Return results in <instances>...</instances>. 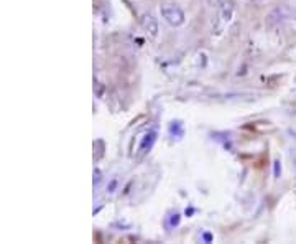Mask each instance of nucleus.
Wrapping results in <instances>:
<instances>
[{"label": "nucleus", "mask_w": 296, "mask_h": 244, "mask_svg": "<svg viewBox=\"0 0 296 244\" xmlns=\"http://www.w3.org/2000/svg\"><path fill=\"white\" fill-rule=\"evenodd\" d=\"M234 13H235V7H234L232 0H226V2H222V5L219 7V13H217V20H219L222 30L226 28L230 22H232Z\"/></svg>", "instance_id": "2"}, {"label": "nucleus", "mask_w": 296, "mask_h": 244, "mask_svg": "<svg viewBox=\"0 0 296 244\" xmlns=\"http://www.w3.org/2000/svg\"><path fill=\"white\" fill-rule=\"evenodd\" d=\"M280 175H281V163L280 160H276L275 162V178H280Z\"/></svg>", "instance_id": "10"}, {"label": "nucleus", "mask_w": 296, "mask_h": 244, "mask_svg": "<svg viewBox=\"0 0 296 244\" xmlns=\"http://www.w3.org/2000/svg\"><path fill=\"white\" fill-rule=\"evenodd\" d=\"M170 132L171 134H175V135H183V124L180 121H173L170 124Z\"/></svg>", "instance_id": "5"}, {"label": "nucleus", "mask_w": 296, "mask_h": 244, "mask_svg": "<svg viewBox=\"0 0 296 244\" xmlns=\"http://www.w3.org/2000/svg\"><path fill=\"white\" fill-rule=\"evenodd\" d=\"M117 187H118V178L114 177V178H112V180L107 183V188H105V191H107L109 195H112V193H114V191L117 190Z\"/></svg>", "instance_id": "6"}, {"label": "nucleus", "mask_w": 296, "mask_h": 244, "mask_svg": "<svg viewBox=\"0 0 296 244\" xmlns=\"http://www.w3.org/2000/svg\"><path fill=\"white\" fill-rule=\"evenodd\" d=\"M156 130L155 129H150L148 132H145L142 141H140V145H138V152H137V158H143L145 155L148 154L153 147V144L156 142Z\"/></svg>", "instance_id": "3"}, {"label": "nucleus", "mask_w": 296, "mask_h": 244, "mask_svg": "<svg viewBox=\"0 0 296 244\" xmlns=\"http://www.w3.org/2000/svg\"><path fill=\"white\" fill-rule=\"evenodd\" d=\"M224 0H206V4L209 9H219V7L222 5Z\"/></svg>", "instance_id": "9"}, {"label": "nucleus", "mask_w": 296, "mask_h": 244, "mask_svg": "<svg viewBox=\"0 0 296 244\" xmlns=\"http://www.w3.org/2000/svg\"><path fill=\"white\" fill-rule=\"evenodd\" d=\"M160 15L164 22L171 26H175V28L184 25V22H186V15H184L183 9L181 7H178L176 4H161L160 5Z\"/></svg>", "instance_id": "1"}, {"label": "nucleus", "mask_w": 296, "mask_h": 244, "mask_svg": "<svg viewBox=\"0 0 296 244\" xmlns=\"http://www.w3.org/2000/svg\"><path fill=\"white\" fill-rule=\"evenodd\" d=\"M142 26H143V30L148 31L151 37H156L158 35V22H156V18L153 15H150V13L143 15V18H142Z\"/></svg>", "instance_id": "4"}, {"label": "nucleus", "mask_w": 296, "mask_h": 244, "mask_svg": "<svg viewBox=\"0 0 296 244\" xmlns=\"http://www.w3.org/2000/svg\"><path fill=\"white\" fill-rule=\"evenodd\" d=\"M94 188H97L99 185H101V182H102V171L99 170V168H94Z\"/></svg>", "instance_id": "8"}, {"label": "nucleus", "mask_w": 296, "mask_h": 244, "mask_svg": "<svg viewBox=\"0 0 296 244\" xmlns=\"http://www.w3.org/2000/svg\"><path fill=\"white\" fill-rule=\"evenodd\" d=\"M202 237H204V241H206V242H210V241H213V234H210V233H204Z\"/></svg>", "instance_id": "11"}, {"label": "nucleus", "mask_w": 296, "mask_h": 244, "mask_svg": "<svg viewBox=\"0 0 296 244\" xmlns=\"http://www.w3.org/2000/svg\"><path fill=\"white\" fill-rule=\"evenodd\" d=\"M180 215L178 213H173V215H170V223H168V228H175V226H178L180 224Z\"/></svg>", "instance_id": "7"}]
</instances>
